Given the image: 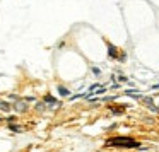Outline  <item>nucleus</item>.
<instances>
[{
  "label": "nucleus",
  "instance_id": "1",
  "mask_svg": "<svg viewBox=\"0 0 159 152\" xmlns=\"http://www.w3.org/2000/svg\"><path fill=\"white\" fill-rule=\"evenodd\" d=\"M104 145L106 147H116V149H139L140 145H139L137 140H134L132 137H113V138H108L106 142H104Z\"/></svg>",
  "mask_w": 159,
  "mask_h": 152
},
{
  "label": "nucleus",
  "instance_id": "2",
  "mask_svg": "<svg viewBox=\"0 0 159 152\" xmlns=\"http://www.w3.org/2000/svg\"><path fill=\"white\" fill-rule=\"evenodd\" d=\"M120 55L121 51H118V48L115 45H111V43H108V56L113 60H120Z\"/></svg>",
  "mask_w": 159,
  "mask_h": 152
},
{
  "label": "nucleus",
  "instance_id": "3",
  "mask_svg": "<svg viewBox=\"0 0 159 152\" xmlns=\"http://www.w3.org/2000/svg\"><path fill=\"white\" fill-rule=\"evenodd\" d=\"M123 110H125V106H110V111H111V113H115V114L123 113Z\"/></svg>",
  "mask_w": 159,
  "mask_h": 152
},
{
  "label": "nucleus",
  "instance_id": "4",
  "mask_svg": "<svg viewBox=\"0 0 159 152\" xmlns=\"http://www.w3.org/2000/svg\"><path fill=\"white\" fill-rule=\"evenodd\" d=\"M45 103H50V104H58V101L52 96V94H46L45 96Z\"/></svg>",
  "mask_w": 159,
  "mask_h": 152
},
{
  "label": "nucleus",
  "instance_id": "5",
  "mask_svg": "<svg viewBox=\"0 0 159 152\" xmlns=\"http://www.w3.org/2000/svg\"><path fill=\"white\" fill-rule=\"evenodd\" d=\"M0 110H4V111H11L12 106L9 103H5V101H0Z\"/></svg>",
  "mask_w": 159,
  "mask_h": 152
},
{
  "label": "nucleus",
  "instance_id": "6",
  "mask_svg": "<svg viewBox=\"0 0 159 152\" xmlns=\"http://www.w3.org/2000/svg\"><path fill=\"white\" fill-rule=\"evenodd\" d=\"M58 92H60V96H69L70 91L67 89V87H63V86H58Z\"/></svg>",
  "mask_w": 159,
  "mask_h": 152
},
{
  "label": "nucleus",
  "instance_id": "7",
  "mask_svg": "<svg viewBox=\"0 0 159 152\" xmlns=\"http://www.w3.org/2000/svg\"><path fill=\"white\" fill-rule=\"evenodd\" d=\"M14 108H16L17 111H21V113H22V111H26V110H28V106H26L24 103H17V104H14Z\"/></svg>",
  "mask_w": 159,
  "mask_h": 152
},
{
  "label": "nucleus",
  "instance_id": "8",
  "mask_svg": "<svg viewBox=\"0 0 159 152\" xmlns=\"http://www.w3.org/2000/svg\"><path fill=\"white\" fill-rule=\"evenodd\" d=\"M9 128H11L12 132H16V133H19V132L22 130L21 127H17V125H14V123H9Z\"/></svg>",
  "mask_w": 159,
  "mask_h": 152
},
{
  "label": "nucleus",
  "instance_id": "9",
  "mask_svg": "<svg viewBox=\"0 0 159 152\" xmlns=\"http://www.w3.org/2000/svg\"><path fill=\"white\" fill-rule=\"evenodd\" d=\"M93 74H94V75H99V74H101V70L98 69V67H93Z\"/></svg>",
  "mask_w": 159,
  "mask_h": 152
},
{
  "label": "nucleus",
  "instance_id": "10",
  "mask_svg": "<svg viewBox=\"0 0 159 152\" xmlns=\"http://www.w3.org/2000/svg\"><path fill=\"white\" fill-rule=\"evenodd\" d=\"M7 121H9V123H14V121H16V116H9Z\"/></svg>",
  "mask_w": 159,
  "mask_h": 152
},
{
  "label": "nucleus",
  "instance_id": "11",
  "mask_svg": "<svg viewBox=\"0 0 159 152\" xmlns=\"http://www.w3.org/2000/svg\"><path fill=\"white\" fill-rule=\"evenodd\" d=\"M127 80H128V79H127L125 75H120V82H127Z\"/></svg>",
  "mask_w": 159,
  "mask_h": 152
},
{
  "label": "nucleus",
  "instance_id": "12",
  "mask_svg": "<svg viewBox=\"0 0 159 152\" xmlns=\"http://www.w3.org/2000/svg\"><path fill=\"white\" fill-rule=\"evenodd\" d=\"M2 120H4V118H2V116H0V121H2Z\"/></svg>",
  "mask_w": 159,
  "mask_h": 152
}]
</instances>
